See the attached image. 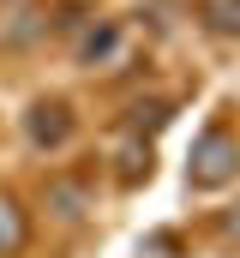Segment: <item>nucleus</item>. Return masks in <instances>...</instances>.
<instances>
[{
  "label": "nucleus",
  "instance_id": "obj_4",
  "mask_svg": "<svg viewBox=\"0 0 240 258\" xmlns=\"http://www.w3.org/2000/svg\"><path fill=\"white\" fill-rule=\"evenodd\" d=\"M18 240H24V222H18V210H12V204H0V252H12Z\"/></svg>",
  "mask_w": 240,
  "mask_h": 258
},
{
  "label": "nucleus",
  "instance_id": "obj_2",
  "mask_svg": "<svg viewBox=\"0 0 240 258\" xmlns=\"http://www.w3.org/2000/svg\"><path fill=\"white\" fill-rule=\"evenodd\" d=\"M30 138H36V144H66V138H72L66 102H36V108H30Z\"/></svg>",
  "mask_w": 240,
  "mask_h": 258
},
{
  "label": "nucleus",
  "instance_id": "obj_1",
  "mask_svg": "<svg viewBox=\"0 0 240 258\" xmlns=\"http://www.w3.org/2000/svg\"><path fill=\"white\" fill-rule=\"evenodd\" d=\"M234 168H240V144L228 132H204L192 150V186H222Z\"/></svg>",
  "mask_w": 240,
  "mask_h": 258
},
{
  "label": "nucleus",
  "instance_id": "obj_5",
  "mask_svg": "<svg viewBox=\"0 0 240 258\" xmlns=\"http://www.w3.org/2000/svg\"><path fill=\"white\" fill-rule=\"evenodd\" d=\"M54 204H66L60 216H78V210H84V186H72V180H60V186H54Z\"/></svg>",
  "mask_w": 240,
  "mask_h": 258
},
{
  "label": "nucleus",
  "instance_id": "obj_3",
  "mask_svg": "<svg viewBox=\"0 0 240 258\" xmlns=\"http://www.w3.org/2000/svg\"><path fill=\"white\" fill-rule=\"evenodd\" d=\"M204 18H210L216 30L240 36V0H204Z\"/></svg>",
  "mask_w": 240,
  "mask_h": 258
},
{
  "label": "nucleus",
  "instance_id": "obj_6",
  "mask_svg": "<svg viewBox=\"0 0 240 258\" xmlns=\"http://www.w3.org/2000/svg\"><path fill=\"white\" fill-rule=\"evenodd\" d=\"M78 54H84V60H96V54H114V30L102 24L96 36H84V48H78Z\"/></svg>",
  "mask_w": 240,
  "mask_h": 258
},
{
  "label": "nucleus",
  "instance_id": "obj_7",
  "mask_svg": "<svg viewBox=\"0 0 240 258\" xmlns=\"http://www.w3.org/2000/svg\"><path fill=\"white\" fill-rule=\"evenodd\" d=\"M228 234H240V210H234V216H228Z\"/></svg>",
  "mask_w": 240,
  "mask_h": 258
}]
</instances>
